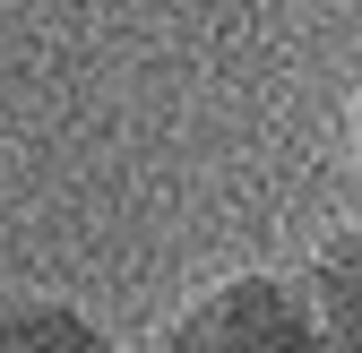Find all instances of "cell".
<instances>
[{
  "label": "cell",
  "mask_w": 362,
  "mask_h": 353,
  "mask_svg": "<svg viewBox=\"0 0 362 353\" xmlns=\"http://www.w3.org/2000/svg\"><path fill=\"white\" fill-rule=\"evenodd\" d=\"M156 353H328V336L293 276L242 268V276H216L181 319H164Z\"/></svg>",
  "instance_id": "6da1fadb"
},
{
  "label": "cell",
  "mask_w": 362,
  "mask_h": 353,
  "mask_svg": "<svg viewBox=\"0 0 362 353\" xmlns=\"http://www.w3.org/2000/svg\"><path fill=\"white\" fill-rule=\"evenodd\" d=\"M0 353H112V336L52 293H0Z\"/></svg>",
  "instance_id": "7a4b0ae2"
},
{
  "label": "cell",
  "mask_w": 362,
  "mask_h": 353,
  "mask_svg": "<svg viewBox=\"0 0 362 353\" xmlns=\"http://www.w3.org/2000/svg\"><path fill=\"white\" fill-rule=\"evenodd\" d=\"M354 138H362V95H354Z\"/></svg>",
  "instance_id": "3957f363"
}]
</instances>
